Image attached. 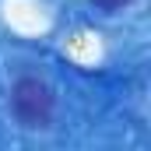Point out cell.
I'll use <instances>...</instances> for the list:
<instances>
[{"label":"cell","instance_id":"obj_1","mask_svg":"<svg viewBox=\"0 0 151 151\" xmlns=\"http://www.w3.org/2000/svg\"><path fill=\"white\" fill-rule=\"evenodd\" d=\"M53 109H56V95L46 81L39 77H18L11 84V113L21 127L28 130H46L53 123Z\"/></svg>","mask_w":151,"mask_h":151}]
</instances>
